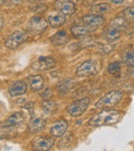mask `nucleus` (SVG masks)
I'll list each match as a JSON object with an SVG mask.
<instances>
[{
    "label": "nucleus",
    "instance_id": "obj_16",
    "mask_svg": "<svg viewBox=\"0 0 134 151\" xmlns=\"http://www.w3.org/2000/svg\"><path fill=\"white\" fill-rule=\"evenodd\" d=\"M68 123L66 120L61 119L58 120L53 124L52 129H51V134L54 137H62L65 134V132L67 131Z\"/></svg>",
    "mask_w": 134,
    "mask_h": 151
},
{
    "label": "nucleus",
    "instance_id": "obj_3",
    "mask_svg": "<svg viewBox=\"0 0 134 151\" xmlns=\"http://www.w3.org/2000/svg\"><path fill=\"white\" fill-rule=\"evenodd\" d=\"M91 103L90 98H83L78 101H74L69 107L67 108V112L69 115L73 116V117H80L85 113L87 109H88L89 105Z\"/></svg>",
    "mask_w": 134,
    "mask_h": 151
},
{
    "label": "nucleus",
    "instance_id": "obj_12",
    "mask_svg": "<svg viewBox=\"0 0 134 151\" xmlns=\"http://www.w3.org/2000/svg\"><path fill=\"white\" fill-rule=\"evenodd\" d=\"M25 120V116L21 112H16V113L12 114L7 119H5L2 122L1 127H19L20 124H22V122Z\"/></svg>",
    "mask_w": 134,
    "mask_h": 151
},
{
    "label": "nucleus",
    "instance_id": "obj_28",
    "mask_svg": "<svg viewBox=\"0 0 134 151\" xmlns=\"http://www.w3.org/2000/svg\"><path fill=\"white\" fill-rule=\"evenodd\" d=\"M40 96H41V97L43 98L44 100L50 99V98L53 96V91H52V90H51V88H46V90H44V91H42V93H40Z\"/></svg>",
    "mask_w": 134,
    "mask_h": 151
},
{
    "label": "nucleus",
    "instance_id": "obj_11",
    "mask_svg": "<svg viewBox=\"0 0 134 151\" xmlns=\"http://www.w3.org/2000/svg\"><path fill=\"white\" fill-rule=\"evenodd\" d=\"M46 22L52 28H59L63 26L66 22V16L63 14L62 12H58L55 14H51L46 17Z\"/></svg>",
    "mask_w": 134,
    "mask_h": 151
},
{
    "label": "nucleus",
    "instance_id": "obj_18",
    "mask_svg": "<svg viewBox=\"0 0 134 151\" xmlns=\"http://www.w3.org/2000/svg\"><path fill=\"white\" fill-rule=\"evenodd\" d=\"M29 84H30L31 91L36 93V91H39L43 88L44 79H43V77L40 75L30 76V77H29Z\"/></svg>",
    "mask_w": 134,
    "mask_h": 151
},
{
    "label": "nucleus",
    "instance_id": "obj_7",
    "mask_svg": "<svg viewBox=\"0 0 134 151\" xmlns=\"http://www.w3.org/2000/svg\"><path fill=\"white\" fill-rule=\"evenodd\" d=\"M97 73V67L94 61L88 60L80 64L76 69V75L80 77H86V76L95 75Z\"/></svg>",
    "mask_w": 134,
    "mask_h": 151
},
{
    "label": "nucleus",
    "instance_id": "obj_15",
    "mask_svg": "<svg viewBox=\"0 0 134 151\" xmlns=\"http://www.w3.org/2000/svg\"><path fill=\"white\" fill-rule=\"evenodd\" d=\"M69 40V37H68V34L66 31L64 30H61L58 31L57 33H55L53 36L50 37V41L53 45L55 46H61V45H64L66 44Z\"/></svg>",
    "mask_w": 134,
    "mask_h": 151
},
{
    "label": "nucleus",
    "instance_id": "obj_23",
    "mask_svg": "<svg viewBox=\"0 0 134 151\" xmlns=\"http://www.w3.org/2000/svg\"><path fill=\"white\" fill-rule=\"evenodd\" d=\"M110 8V5L108 3H99L96 5H93L91 7V12L92 14H101L104 12H108Z\"/></svg>",
    "mask_w": 134,
    "mask_h": 151
},
{
    "label": "nucleus",
    "instance_id": "obj_30",
    "mask_svg": "<svg viewBox=\"0 0 134 151\" xmlns=\"http://www.w3.org/2000/svg\"><path fill=\"white\" fill-rule=\"evenodd\" d=\"M125 1H126V0H110V2H112L114 4H122V3H124Z\"/></svg>",
    "mask_w": 134,
    "mask_h": 151
},
{
    "label": "nucleus",
    "instance_id": "obj_26",
    "mask_svg": "<svg viewBox=\"0 0 134 151\" xmlns=\"http://www.w3.org/2000/svg\"><path fill=\"white\" fill-rule=\"evenodd\" d=\"M67 84V80H64V81H62L61 82V84L59 86V91H60L61 93H67L68 91L71 88V86H72V82L69 84V86H66Z\"/></svg>",
    "mask_w": 134,
    "mask_h": 151
},
{
    "label": "nucleus",
    "instance_id": "obj_6",
    "mask_svg": "<svg viewBox=\"0 0 134 151\" xmlns=\"http://www.w3.org/2000/svg\"><path fill=\"white\" fill-rule=\"evenodd\" d=\"M57 63L51 57L40 56L33 62L32 68L37 71H43V70H51L54 67H56Z\"/></svg>",
    "mask_w": 134,
    "mask_h": 151
},
{
    "label": "nucleus",
    "instance_id": "obj_10",
    "mask_svg": "<svg viewBox=\"0 0 134 151\" xmlns=\"http://www.w3.org/2000/svg\"><path fill=\"white\" fill-rule=\"evenodd\" d=\"M82 21L85 25H87L89 27H92L94 29H97L98 27L103 26L104 23H105V20H104L103 17L96 14H86V16L82 18Z\"/></svg>",
    "mask_w": 134,
    "mask_h": 151
},
{
    "label": "nucleus",
    "instance_id": "obj_32",
    "mask_svg": "<svg viewBox=\"0 0 134 151\" xmlns=\"http://www.w3.org/2000/svg\"><path fill=\"white\" fill-rule=\"evenodd\" d=\"M3 25H4V20H3V18H2V16H0V31L3 28Z\"/></svg>",
    "mask_w": 134,
    "mask_h": 151
},
{
    "label": "nucleus",
    "instance_id": "obj_9",
    "mask_svg": "<svg viewBox=\"0 0 134 151\" xmlns=\"http://www.w3.org/2000/svg\"><path fill=\"white\" fill-rule=\"evenodd\" d=\"M55 139L53 137H39L33 141V148L35 150H50L54 147Z\"/></svg>",
    "mask_w": 134,
    "mask_h": 151
},
{
    "label": "nucleus",
    "instance_id": "obj_14",
    "mask_svg": "<svg viewBox=\"0 0 134 151\" xmlns=\"http://www.w3.org/2000/svg\"><path fill=\"white\" fill-rule=\"evenodd\" d=\"M27 90H28V86H27L26 82L23 81V80H18L10 86L8 91H9V95L12 97H17V96L24 95Z\"/></svg>",
    "mask_w": 134,
    "mask_h": 151
},
{
    "label": "nucleus",
    "instance_id": "obj_29",
    "mask_svg": "<svg viewBox=\"0 0 134 151\" xmlns=\"http://www.w3.org/2000/svg\"><path fill=\"white\" fill-rule=\"evenodd\" d=\"M127 73L130 78L134 79V66H128V70H127Z\"/></svg>",
    "mask_w": 134,
    "mask_h": 151
},
{
    "label": "nucleus",
    "instance_id": "obj_1",
    "mask_svg": "<svg viewBox=\"0 0 134 151\" xmlns=\"http://www.w3.org/2000/svg\"><path fill=\"white\" fill-rule=\"evenodd\" d=\"M121 118V112L118 110L103 109L98 114L94 115L89 120V125L94 127H104V125H112L119 122Z\"/></svg>",
    "mask_w": 134,
    "mask_h": 151
},
{
    "label": "nucleus",
    "instance_id": "obj_8",
    "mask_svg": "<svg viewBox=\"0 0 134 151\" xmlns=\"http://www.w3.org/2000/svg\"><path fill=\"white\" fill-rule=\"evenodd\" d=\"M55 8L62 12L65 16H71L76 12V6L72 1L69 0H58L55 2Z\"/></svg>",
    "mask_w": 134,
    "mask_h": 151
},
{
    "label": "nucleus",
    "instance_id": "obj_2",
    "mask_svg": "<svg viewBox=\"0 0 134 151\" xmlns=\"http://www.w3.org/2000/svg\"><path fill=\"white\" fill-rule=\"evenodd\" d=\"M123 98V93L119 91H110L103 96L96 104V109H110L117 106Z\"/></svg>",
    "mask_w": 134,
    "mask_h": 151
},
{
    "label": "nucleus",
    "instance_id": "obj_19",
    "mask_svg": "<svg viewBox=\"0 0 134 151\" xmlns=\"http://www.w3.org/2000/svg\"><path fill=\"white\" fill-rule=\"evenodd\" d=\"M127 27H128V22L121 16L114 18L109 23V28L117 29L119 31L125 30V29H127Z\"/></svg>",
    "mask_w": 134,
    "mask_h": 151
},
{
    "label": "nucleus",
    "instance_id": "obj_17",
    "mask_svg": "<svg viewBox=\"0 0 134 151\" xmlns=\"http://www.w3.org/2000/svg\"><path fill=\"white\" fill-rule=\"evenodd\" d=\"M46 127V119L43 117H35L29 122L28 129L31 134H37Z\"/></svg>",
    "mask_w": 134,
    "mask_h": 151
},
{
    "label": "nucleus",
    "instance_id": "obj_31",
    "mask_svg": "<svg viewBox=\"0 0 134 151\" xmlns=\"http://www.w3.org/2000/svg\"><path fill=\"white\" fill-rule=\"evenodd\" d=\"M6 1H8L9 3H12V4H20L23 0H6Z\"/></svg>",
    "mask_w": 134,
    "mask_h": 151
},
{
    "label": "nucleus",
    "instance_id": "obj_22",
    "mask_svg": "<svg viewBox=\"0 0 134 151\" xmlns=\"http://www.w3.org/2000/svg\"><path fill=\"white\" fill-rule=\"evenodd\" d=\"M119 16L123 17L128 23H134V6H128Z\"/></svg>",
    "mask_w": 134,
    "mask_h": 151
},
{
    "label": "nucleus",
    "instance_id": "obj_20",
    "mask_svg": "<svg viewBox=\"0 0 134 151\" xmlns=\"http://www.w3.org/2000/svg\"><path fill=\"white\" fill-rule=\"evenodd\" d=\"M103 36H104V38H105V40H107L108 42H114L120 39L121 31L117 30V29H114V28H108L104 31Z\"/></svg>",
    "mask_w": 134,
    "mask_h": 151
},
{
    "label": "nucleus",
    "instance_id": "obj_25",
    "mask_svg": "<svg viewBox=\"0 0 134 151\" xmlns=\"http://www.w3.org/2000/svg\"><path fill=\"white\" fill-rule=\"evenodd\" d=\"M107 72L112 75H116L121 72V63L119 62H112L107 66Z\"/></svg>",
    "mask_w": 134,
    "mask_h": 151
},
{
    "label": "nucleus",
    "instance_id": "obj_24",
    "mask_svg": "<svg viewBox=\"0 0 134 151\" xmlns=\"http://www.w3.org/2000/svg\"><path fill=\"white\" fill-rule=\"evenodd\" d=\"M123 62L128 66H134V50H127L123 55Z\"/></svg>",
    "mask_w": 134,
    "mask_h": 151
},
{
    "label": "nucleus",
    "instance_id": "obj_27",
    "mask_svg": "<svg viewBox=\"0 0 134 151\" xmlns=\"http://www.w3.org/2000/svg\"><path fill=\"white\" fill-rule=\"evenodd\" d=\"M32 10L35 12H37L38 14H41L46 10V6L44 5V4H38V5L34 6V7L32 8Z\"/></svg>",
    "mask_w": 134,
    "mask_h": 151
},
{
    "label": "nucleus",
    "instance_id": "obj_13",
    "mask_svg": "<svg viewBox=\"0 0 134 151\" xmlns=\"http://www.w3.org/2000/svg\"><path fill=\"white\" fill-rule=\"evenodd\" d=\"M95 30H96V29L87 26V25H75V26L71 27L70 32H71L72 35L76 38H85L87 35H89L91 32H93Z\"/></svg>",
    "mask_w": 134,
    "mask_h": 151
},
{
    "label": "nucleus",
    "instance_id": "obj_21",
    "mask_svg": "<svg viewBox=\"0 0 134 151\" xmlns=\"http://www.w3.org/2000/svg\"><path fill=\"white\" fill-rule=\"evenodd\" d=\"M41 106H42V109H43V111L46 112V114H50V115L54 114L55 112L57 111V109H58V106H57V104L55 103L54 101L50 100V99L43 100V101H42V103H41Z\"/></svg>",
    "mask_w": 134,
    "mask_h": 151
},
{
    "label": "nucleus",
    "instance_id": "obj_33",
    "mask_svg": "<svg viewBox=\"0 0 134 151\" xmlns=\"http://www.w3.org/2000/svg\"><path fill=\"white\" fill-rule=\"evenodd\" d=\"M5 2H6V0H0V6L3 5V4L5 3Z\"/></svg>",
    "mask_w": 134,
    "mask_h": 151
},
{
    "label": "nucleus",
    "instance_id": "obj_5",
    "mask_svg": "<svg viewBox=\"0 0 134 151\" xmlns=\"http://www.w3.org/2000/svg\"><path fill=\"white\" fill-rule=\"evenodd\" d=\"M28 39V34L24 31H16L5 39V46L10 50L19 47Z\"/></svg>",
    "mask_w": 134,
    "mask_h": 151
},
{
    "label": "nucleus",
    "instance_id": "obj_4",
    "mask_svg": "<svg viewBox=\"0 0 134 151\" xmlns=\"http://www.w3.org/2000/svg\"><path fill=\"white\" fill-rule=\"evenodd\" d=\"M48 22L39 16H35L30 19L27 25V30L33 35H38L48 28Z\"/></svg>",
    "mask_w": 134,
    "mask_h": 151
}]
</instances>
